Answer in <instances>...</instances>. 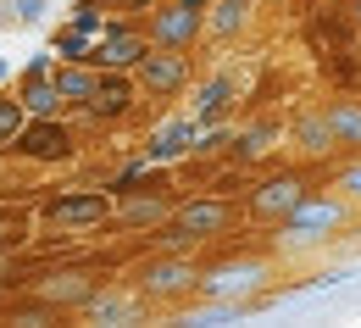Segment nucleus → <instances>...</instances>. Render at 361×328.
Instances as JSON below:
<instances>
[{
	"label": "nucleus",
	"mask_w": 361,
	"mask_h": 328,
	"mask_svg": "<svg viewBox=\"0 0 361 328\" xmlns=\"http://www.w3.org/2000/svg\"><path fill=\"white\" fill-rule=\"evenodd\" d=\"M339 229H350V195L328 184V189H312V195L278 223V245H283V250H317V245H328Z\"/></svg>",
	"instance_id": "nucleus-1"
},
{
	"label": "nucleus",
	"mask_w": 361,
	"mask_h": 328,
	"mask_svg": "<svg viewBox=\"0 0 361 328\" xmlns=\"http://www.w3.org/2000/svg\"><path fill=\"white\" fill-rule=\"evenodd\" d=\"M306 195H312V178H306V173H295V167H289V173H272V178H262V184L245 195V217L262 223V229H278Z\"/></svg>",
	"instance_id": "nucleus-2"
},
{
	"label": "nucleus",
	"mask_w": 361,
	"mask_h": 328,
	"mask_svg": "<svg viewBox=\"0 0 361 328\" xmlns=\"http://www.w3.org/2000/svg\"><path fill=\"white\" fill-rule=\"evenodd\" d=\"M267 279V262L262 256H233V262H217L200 273V295L217 300V306H245Z\"/></svg>",
	"instance_id": "nucleus-3"
},
{
	"label": "nucleus",
	"mask_w": 361,
	"mask_h": 328,
	"mask_svg": "<svg viewBox=\"0 0 361 328\" xmlns=\"http://www.w3.org/2000/svg\"><path fill=\"white\" fill-rule=\"evenodd\" d=\"M233 200H217V195H206V200H183L178 212H173V234L189 239V245H200V239H217L233 229Z\"/></svg>",
	"instance_id": "nucleus-4"
},
{
	"label": "nucleus",
	"mask_w": 361,
	"mask_h": 328,
	"mask_svg": "<svg viewBox=\"0 0 361 328\" xmlns=\"http://www.w3.org/2000/svg\"><path fill=\"white\" fill-rule=\"evenodd\" d=\"M150 45H167V50H189L200 34H206V11L200 6H183V0H167L150 11Z\"/></svg>",
	"instance_id": "nucleus-5"
},
{
	"label": "nucleus",
	"mask_w": 361,
	"mask_h": 328,
	"mask_svg": "<svg viewBox=\"0 0 361 328\" xmlns=\"http://www.w3.org/2000/svg\"><path fill=\"white\" fill-rule=\"evenodd\" d=\"M139 84H145V95H156V100H173L189 84V50L150 45L145 61H139Z\"/></svg>",
	"instance_id": "nucleus-6"
},
{
	"label": "nucleus",
	"mask_w": 361,
	"mask_h": 328,
	"mask_svg": "<svg viewBox=\"0 0 361 328\" xmlns=\"http://www.w3.org/2000/svg\"><path fill=\"white\" fill-rule=\"evenodd\" d=\"M111 217V200L100 195V189H78V195H56L45 206V223L56 229H100Z\"/></svg>",
	"instance_id": "nucleus-7"
},
{
	"label": "nucleus",
	"mask_w": 361,
	"mask_h": 328,
	"mask_svg": "<svg viewBox=\"0 0 361 328\" xmlns=\"http://www.w3.org/2000/svg\"><path fill=\"white\" fill-rule=\"evenodd\" d=\"M195 145H200V123H195V117H167V123L150 134V145H145V162H150V167H173L183 156H195Z\"/></svg>",
	"instance_id": "nucleus-8"
},
{
	"label": "nucleus",
	"mask_w": 361,
	"mask_h": 328,
	"mask_svg": "<svg viewBox=\"0 0 361 328\" xmlns=\"http://www.w3.org/2000/svg\"><path fill=\"white\" fill-rule=\"evenodd\" d=\"M145 50H150V28H134V23H111L106 34H100V45H94V61L100 67H139L145 61Z\"/></svg>",
	"instance_id": "nucleus-9"
},
{
	"label": "nucleus",
	"mask_w": 361,
	"mask_h": 328,
	"mask_svg": "<svg viewBox=\"0 0 361 328\" xmlns=\"http://www.w3.org/2000/svg\"><path fill=\"white\" fill-rule=\"evenodd\" d=\"M139 289L156 295V300L189 295V289H200V267H195V262H178V256H161V262H150V267L139 273Z\"/></svg>",
	"instance_id": "nucleus-10"
},
{
	"label": "nucleus",
	"mask_w": 361,
	"mask_h": 328,
	"mask_svg": "<svg viewBox=\"0 0 361 328\" xmlns=\"http://www.w3.org/2000/svg\"><path fill=\"white\" fill-rule=\"evenodd\" d=\"M17 150L34 156V162H61V156L73 150V134H67L56 117H34V123L17 134Z\"/></svg>",
	"instance_id": "nucleus-11"
},
{
	"label": "nucleus",
	"mask_w": 361,
	"mask_h": 328,
	"mask_svg": "<svg viewBox=\"0 0 361 328\" xmlns=\"http://www.w3.org/2000/svg\"><path fill=\"white\" fill-rule=\"evenodd\" d=\"M322 117H328V128H334V145H339L345 156H361V100L356 95H328V100H322Z\"/></svg>",
	"instance_id": "nucleus-12"
},
{
	"label": "nucleus",
	"mask_w": 361,
	"mask_h": 328,
	"mask_svg": "<svg viewBox=\"0 0 361 328\" xmlns=\"http://www.w3.org/2000/svg\"><path fill=\"white\" fill-rule=\"evenodd\" d=\"M289 140H295V150H300V156H312V162L339 150V145H334V128H328V117H322V106H317V111H295Z\"/></svg>",
	"instance_id": "nucleus-13"
},
{
	"label": "nucleus",
	"mask_w": 361,
	"mask_h": 328,
	"mask_svg": "<svg viewBox=\"0 0 361 328\" xmlns=\"http://www.w3.org/2000/svg\"><path fill=\"white\" fill-rule=\"evenodd\" d=\"M278 140H283V123H272V117L245 123V128L233 134V162H239V167H245V162H262V156L278 150Z\"/></svg>",
	"instance_id": "nucleus-14"
},
{
	"label": "nucleus",
	"mask_w": 361,
	"mask_h": 328,
	"mask_svg": "<svg viewBox=\"0 0 361 328\" xmlns=\"http://www.w3.org/2000/svg\"><path fill=\"white\" fill-rule=\"evenodd\" d=\"M250 11H256V0H212L206 6V34L212 40H239L245 28H250Z\"/></svg>",
	"instance_id": "nucleus-15"
},
{
	"label": "nucleus",
	"mask_w": 361,
	"mask_h": 328,
	"mask_svg": "<svg viewBox=\"0 0 361 328\" xmlns=\"http://www.w3.org/2000/svg\"><path fill=\"white\" fill-rule=\"evenodd\" d=\"M233 78L228 73H212L206 84H200V95H195V123H223L228 111H233Z\"/></svg>",
	"instance_id": "nucleus-16"
},
{
	"label": "nucleus",
	"mask_w": 361,
	"mask_h": 328,
	"mask_svg": "<svg viewBox=\"0 0 361 328\" xmlns=\"http://www.w3.org/2000/svg\"><path fill=\"white\" fill-rule=\"evenodd\" d=\"M23 106H28V117H56V106H61L56 67H28V78H23Z\"/></svg>",
	"instance_id": "nucleus-17"
},
{
	"label": "nucleus",
	"mask_w": 361,
	"mask_h": 328,
	"mask_svg": "<svg viewBox=\"0 0 361 328\" xmlns=\"http://www.w3.org/2000/svg\"><path fill=\"white\" fill-rule=\"evenodd\" d=\"M128 100H134V84L111 67V78H100V84H94L90 111H94V117H123V111H128Z\"/></svg>",
	"instance_id": "nucleus-18"
},
{
	"label": "nucleus",
	"mask_w": 361,
	"mask_h": 328,
	"mask_svg": "<svg viewBox=\"0 0 361 328\" xmlns=\"http://www.w3.org/2000/svg\"><path fill=\"white\" fill-rule=\"evenodd\" d=\"M39 295L56 306H78V300H94V279L90 273H56L50 284H39Z\"/></svg>",
	"instance_id": "nucleus-19"
},
{
	"label": "nucleus",
	"mask_w": 361,
	"mask_h": 328,
	"mask_svg": "<svg viewBox=\"0 0 361 328\" xmlns=\"http://www.w3.org/2000/svg\"><path fill=\"white\" fill-rule=\"evenodd\" d=\"M94 84H100V73L78 67V61L56 67V90H61V100H73V106H90V100H94Z\"/></svg>",
	"instance_id": "nucleus-20"
},
{
	"label": "nucleus",
	"mask_w": 361,
	"mask_h": 328,
	"mask_svg": "<svg viewBox=\"0 0 361 328\" xmlns=\"http://www.w3.org/2000/svg\"><path fill=\"white\" fill-rule=\"evenodd\" d=\"M161 217H173L167 195H134V200H123V223H134V229H150Z\"/></svg>",
	"instance_id": "nucleus-21"
},
{
	"label": "nucleus",
	"mask_w": 361,
	"mask_h": 328,
	"mask_svg": "<svg viewBox=\"0 0 361 328\" xmlns=\"http://www.w3.org/2000/svg\"><path fill=\"white\" fill-rule=\"evenodd\" d=\"M23 128H28V106H23V95H17V100H0V145H17Z\"/></svg>",
	"instance_id": "nucleus-22"
},
{
	"label": "nucleus",
	"mask_w": 361,
	"mask_h": 328,
	"mask_svg": "<svg viewBox=\"0 0 361 328\" xmlns=\"http://www.w3.org/2000/svg\"><path fill=\"white\" fill-rule=\"evenodd\" d=\"M334 189H345L350 200H361V156H350V162L334 173Z\"/></svg>",
	"instance_id": "nucleus-23"
},
{
	"label": "nucleus",
	"mask_w": 361,
	"mask_h": 328,
	"mask_svg": "<svg viewBox=\"0 0 361 328\" xmlns=\"http://www.w3.org/2000/svg\"><path fill=\"white\" fill-rule=\"evenodd\" d=\"M56 50H61L67 61H84V56H90V34H84V28H67V34L56 40Z\"/></svg>",
	"instance_id": "nucleus-24"
},
{
	"label": "nucleus",
	"mask_w": 361,
	"mask_h": 328,
	"mask_svg": "<svg viewBox=\"0 0 361 328\" xmlns=\"http://www.w3.org/2000/svg\"><path fill=\"white\" fill-rule=\"evenodd\" d=\"M73 28H84V34H106V23H100V6H94V0H84V6H78V11H73Z\"/></svg>",
	"instance_id": "nucleus-25"
},
{
	"label": "nucleus",
	"mask_w": 361,
	"mask_h": 328,
	"mask_svg": "<svg viewBox=\"0 0 361 328\" xmlns=\"http://www.w3.org/2000/svg\"><path fill=\"white\" fill-rule=\"evenodd\" d=\"M11 11H17V23H28V28H34V23L45 17V0H11Z\"/></svg>",
	"instance_id": "nucleus-26"
},
{
	"label": "nucleus",
	"mask_w": 361,
	"mask_h": 328,
	"mask_svg": "<svg viewBox=\"0 0 361 328\" xmlns=\"http://www.w3.org/2000/svg\"><path fill=\"white\" fill-rule=\"evenodd\" d=\"M123 6H134V11H145V6H156V0H123Z\"/></svg>",
	"instance_id": "nucleus-27"
},
{
	"label": "nucleus",
	"mask_w": 361,
	"mask_h": 328,
	"mask_svg": "<svg viewBox=\"0 0 361 328\" xmlns=\"http://www.w3.org/2000/svg\"><path fill=\"white\" fill-rule=\"evenodd\" d=\"M183 6H200V11H206V6H212V0H183Z\"/></svg>",
	"instance_id": "nucleus-28"
},
{
	"label": "nucleus",
	"mask_w": 361,
	"mask_h": 328,
	"mask_svg": "<svg viewBox=\"0 0 361 328\" xmlns=\"http://www.w3.org/2000/svg\"><path fill=\"white\" fill-rule=\"evenodd\" d=\"M356 23H361V0H356Z\"/></svg>",
	"instance_id": "nucleus-29"
},
{
	"label": "nucleus",
	"mask_w": 361,
	"mask_h": 328,
	"mask_svg": "<svg viewBox=\"0 0 361 328\" xmlns=\"http://www.w3.org/2000/svg\"><path fill=\"white\" fill-rule=\"evenodd\" d=\"M272 6H289V0H272Z\"/></svg>",
	"instance_id": "nucleus-30"
}]
</instances>
